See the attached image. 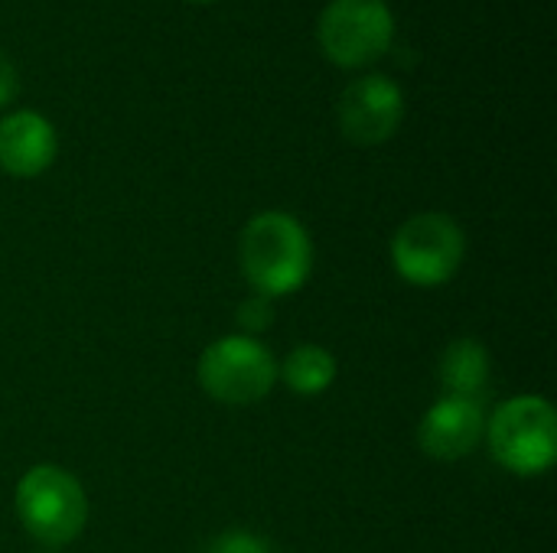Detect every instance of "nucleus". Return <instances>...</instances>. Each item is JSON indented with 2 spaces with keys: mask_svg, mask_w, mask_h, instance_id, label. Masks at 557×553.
Instances as JSON below:
<instances>
[{
  "mask_svg": "<svg viewBox=\"0 0 557 553\" xmlns=\"http://www.w3.org/2000/svg\"><path fill=\"white\" fill-rule=\"evenodd\" d=\"M59 153L55 127L39 111H10L0 117V169L33 179L52 166Z\"/></svg>",
  "mask_w": 557,
  "mask_h": 553,
  "instance_id": "1a4fd4ad",
  "label": "nucleus"
},
{
  "mask_svg": "<svg viewBox=\"0 0 557 553\" xmlns=\"http://www.w3.org/2000/svg\"><path fill=\"white\" fill-rule=\"evenodd\" d=\"M395 39V16L385 0H330L317 20V42L339 68L379 62Z\"/></svg>",
  "mask_w": 557,
  "mask_h": 553,
  "instance_id": "423d86ee",
  "label": "nucleus"
},
{
  "mask_svg": "<svg viewBox=\"0 0 557 553\" xmlns=\"http://www.w3.org/2000/svg\"><path fill=\"white\" fill-rule=\"evenodd\" d=\"M271 300H264V297H248L242 306H238V326H242V336H251L255 339V332H264L268 326H271Z\"/></svg>",
  "mask_w": 557,
  "mask_h": 553,
  "instance_id": "f8f14e48",
  "label": "nucleus"
},
{
  "mask_svg": "<svg viewBox=\"0 0 557 553\" xmlns=\"http://www.w3.org/2000/svg\"><path fill=\"white\" fill-rule=\"evenodd\" d=\"M196 3H206V0H196Z\"/></svg>",
  "mask_w": 557,
  "mask_h": 553,
  "instance_id": "dca6fc26",
  "label": "nucleus"
},
{
  "mask_svg": "<svg viewBox=\"0 0 557 553\" xmlns=\"http://www.w3.org/2000/svg\"><path fill=\"white\" fill-rule=\"evenodd\" d=\"M405 121V95L388 75L369 72L339 95V127L359 147H379L395 137Z\"/></svg>",
  "mask_w": 557,
  "mask_h": 553,
  "instance_id": "0eeeda50",
  "label": "nucleus"
},
{
  "mask_svg": "<svg viewBox=\"0 0 557 553\" xmlns=\"http://www.w3.org/2000/svg\"><path fill=\"white\" fill-rule=\"evenodd\" d=\"M196 375H199L202 391L212 401L245 407L271 394L277 381V359L271 355L264 342L235 332V336L215 339L202 352Z\"/></svg>",
  "mask_w": 557,
  "mask_h": 553,
  "instance_id": "39448f33",
  "label": "nucleus"
},
{
  "mask_svg": "<svg viewBox=\"0 0 557 553\" xmlns=\"http://www.w3.org/2000/svg\"><path fill=\"white\" fill-rule=\"evenodd\" d=\"M206 553H271V544L251 531H225L209 544Z\"/></svg>",
  "mask_w": 557,
  "mask_h": 553,
  "instance_id": "ddd939ff",
  "label": "nucleus"
},
{
  "mask_svg": "<svg viewBox=\"0 0 557 553\" xmlns=\"http://www.w3.org/2000/svg\"><path fill=\"white\" fill-rule=\"evenodd\" d=\"M493 460L522 479L545 476L557 460V414L539 394L509 398L486 420Z\"/></svg>",
  "mask_w": 557,
  "mask_h": 553,
  "instance_id": "7ed1b4c3",
  "label": "nucleus"
},
{
  "mask_svg": "<svg viewBox=\"0 0 557 553\" xmlns=\"http://www.w3.org/2000/svg\"><path fill=\"white\" fill-rule=\"evenodd\" d=\"M16 515L33 541L55 551L72 544L88 521V499L82 482L52 463H39L16 482Z\"/></svg>",
  "mask_w": 557,
  "mask_h": 553,
  "instance_id": "f03ea898",
  "label": "nucleus"
},
{
  "mask_svg": "<svg viewBox=\"0 0 557 553\" xmlns=\"http://www.w3.org/2000/svg\"><path fill=\"white\" fill-rule=\"evenodd\" d=\"M277 378H284V385L294 394L317 398V394H323L336 381V359L323 345L307 342V345H297L284 359V365H277Z\"/></svg>",
  "mask_w": 557,
  "mask_h": 553,
  "instance_id": "9b49d317",
  "label": "nucleus"
},
{
  "mask_svg": "<svg viewBox=\"0 0 557 553\" xmlns=\"http://www.w3.org/2000/svg\"><path fill=\"white\" fill-rule=\"evenodd\" d=\"M486 437V414L480 401L467 398H441L418 427V443L428 456L441 463H454L470 456Z\"/></svg>",
  "mask_w": 557,
  "mask_h": 553,
  "instance_id": "6e6552de",
  "label": "nucleus"
},
{
  "mask_svg": "<svg viewBox=\"0 0 557 553\" xmlns=\"http://www.w3.org/2000/svg\"><path fill=\"white\" fill-rule=\"evenodd\" d=\"M36 553H55V551H49V548H46V551H36Z\"/></svg>",
  "mask_w": 557,
  "mask_h": 553,
  "instance_id": "2eb2a0df",
  "label": "nucleus"
},
{
  "mask_svg": "<svg viewBox=\"0 0 557 553\" xmlns=\"http://www.w3.org/2000/svg\"><path fill=\"white\" fill-rule=\"evenodd\" d=\"M238 267L258 297H290L313 271V238L290 212H258L242 228Z\"/></svg>",
  "mask_w": 557,
  "mask_h": 553,
  "instance_id": "f257e3e1",
  "label": "nucleus"
},
{
  "mask_svg": "<svg viewBox=\"0 0 557 553\" xmlns=\"http://www.w3.org/2000/svg\"><path fill=\"white\" fill-rule=\"evenodd\" d=\"M463 257L467 235L444 212H418L392 238V267L411 287L431 290L454 280Z\"/></svg>",
  "mask_w": 557,
  "mask_h": 553,
  "instance_id": "20e7f679",
  "label": "nucleus"
},
{
  "mask_svg": "<svg viewBox=\"0 0 557 553\" xmlns=\"http://www.w3.org/2000/svg\"><path fill=\"white\" fill-rule=\"evenodd\" d=\"M20 91V75H16V65L7 52H0V108H7Z\"/></svg>",
  "mask_w": 557,
  "mask_h": 553,
  "instance_id": "4468645a",
  "label": "nucleus"
},
{
  "mask_svg": "<svg viewBox=\"0 0 557 553\" xmlns=\"http://www.w3.org/2000/svg\"><path fill=\"white\" fill-rule=\"evenodd\" d=\"M493 362L480 339H457L441 355V388L444 398L480 401L490 388Z\"/></svg>",
  "mask_w": 557,
  "mask_h": 553,
  "instance_id": "9d476101",
  "label": "nucleus"
}]
</instances>
